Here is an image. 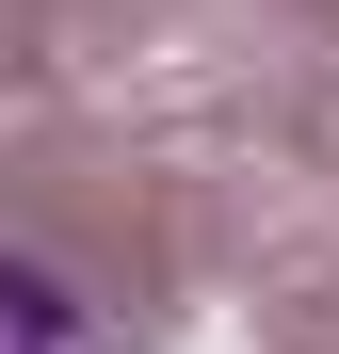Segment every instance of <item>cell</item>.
I'll return each instance as SVG.
<instances>
[{
    "instance_id": "6da1fadb",
    "label": "cell",
    "mask_w": 339,
    "mask_h": 354,
    "mask_svg": "<svg viewBox=\"0 0 339 354\" xmlns=\"http://www.w3.org/2000/svg\"><path fill=\"white\" fill-rule=\"evenodd\" d=\"M0 354H97L81 290H65V274H33V258H0Z\"/></svg>"
}]
</instances>
